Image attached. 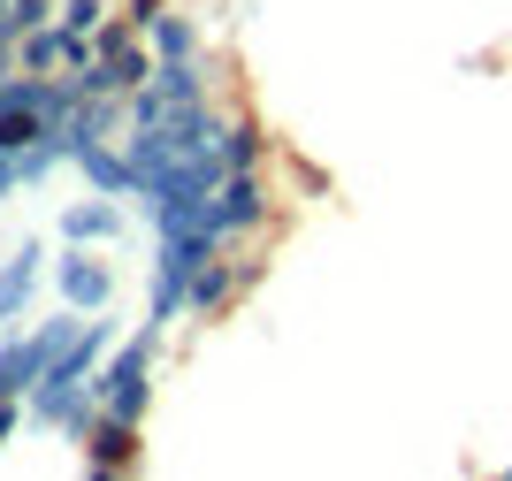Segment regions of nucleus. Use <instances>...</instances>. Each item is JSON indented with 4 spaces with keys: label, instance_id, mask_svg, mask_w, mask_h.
<instances>
[]
</instances>
